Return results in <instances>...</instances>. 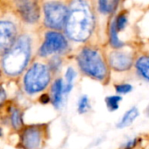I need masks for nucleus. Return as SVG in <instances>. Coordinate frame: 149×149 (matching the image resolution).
Wrapping results in <instances>:
<instances>
[{
	"label": "nucleus",
	"instance_id": "nucleus-6",
	"mask_svg": "<svg viewBox=\"0 0 149 149\" xmlns=\"http://www.w3.org/2000/svg\"><path fill=\"white\" fill-rule=\"evenodd\" d=\"M68 47L67 39L63 34L55 31H49L45 34V40L38 50L40 58H47L50 55L64 53Z\"/></svg>",
	"mask_w": 149,
	"mask_h": 149
},
{
	"label": "nucleus",
	"instance_id": "nucleus-12",
	"mask_svg": "<svg viewBox=\"0 0 149 149\" xmlns=\"http://www.w3.org/2000/svg\"><path fill=\"white\" fill-rule=\"evenodd\" d=\"M64 85L65 83L61 77L55 78L50 85L49 95L51 97V104L55 109H60L62 106L63 97L66 96L64 92Z\"/></svg>",
	"mask_w": 149,
	"mask_h": 149
},
{
	"label": "nucleus",
	"instance_id": "nucleus-20",
	"mask_svg": "<svg viewBox=\"0 0 149 149\" xmlns=\"http://www.w3.org/2000/svg\"><path fill=\"white\" fill-rule=\"evenodd\" d=\"M91 109L90 99L87 95H83L77 102V112L79 114H84Z\"/></svg>",
	"mask_w": 149,
	"mask_h": 149
},
{
	"label": "nucleus",
	"instance_id": "nucleus-7",
	"mask_svg": "<svg viewBox=\"0 0 149 149\" xmlns=\"http://www.w3.org/2000/svg\"><path fill=\"white\" fill-rule=\"evenodd\" d=\"M68 11L65 6L57 2H49L44 6L45 25L54 30H61L66 25Z\"/></svg>",
	"mask_w": 149,
	"mask_h": 149
},
{
	"label": "nucleus",
	"instance_id": "nucleus-10",
	"mask_svg": "<svg viewBox=\"0 0 149 149\" xmlns=\"http://www.w3.org/2000/svg\"><path fill=\"white\" fill-rule=\"evenodd\" d=\"M134 64V59L131 53L123 50L112 51L108 57L110 69L116 72H125L130 70Z\"/></svg>",
	"mask_w": 149,
	"mask_h": 149
},
{
	"label": "nucleus",
	"instance_id": "nucleus-2",
	"mask_svg": "<svg viewBox=\"0 0 149 149\" xmlns=\"http://www.w3.org/2000/svg\"><path fill=\"white\" fill-rule=\"evenodd\" d=\"M94 19L91 8L84 0H76L70 7L65 25L68 37L77 42L86 41L91 35Z\"/></svg>",
	"mask_w": 149,
	"mask_h": 149
},
{
	"label": "nucleus",
	"instance_id": "nucleus-5",
	"mask_svg": "<svg viewBox=\"0 0 149 149\" xmlns=\"http://www.w3.org/2000/svg\"><path fill=\"white\" fill-rule=\"evenodd\" d=\"M47 138L46 125H26L19 134V146L21 149H42Z\"/></svg>",
	"mask_w": 149,
	"mask_h": 149
},
{
	"label": "nucleus",
	"instance_id": "nucleus-4",
	"mask_svg": "<svg viewBox=\"0 0 149 149\" xmlns=\"http://www.w3.org/2000/svg\"><path fill=\"white\" fill-rule=\"evenodd\" d=\"M77 61L80 71L85 76L99 82H105L109 78V65L97 49L83 48L77 56Z\"/></svg>",
	"mask_w": 149,
	"mask_h": 149
},
{
	"label": "nucleus",
	"instance_id": "nucleus-11",
	"mask_svg": "<svg viewBox=\"0 0 149 149\" xmlns=\"http://www.w3.org/2000/svg\"><path fill=\"white\" fill-rule=\"evenodd\" d=\"M18 11L24 21L33 24L40 19L38 0H15Z\"/></svg>",
	"mask_w": 149,
	"mask_h": 149
},
{
	"label": "nucleus",
	"instance_id": "nucleus-9",
	"mask_svg": "<svg viewBox=\"0 0 149 149\" xmlns=\"http://www.w3.org/2000/svg\"><path fill=\"white\" fill-rule=\"evenodd\" d=\"M2 108L5 109V119L10 125L13 132L19 133L26 126L24 123L23 110L13 101H8Z\"/></svg>",
	"mask_w": 149,
	"mask_h": 149
},
{
	"label": "nucleus",
	"instance_id": "nucleus-22",
	"mask_svg": "<svg viewBox=\"0 0 149 149\" xmlns=\"http://www.w3.org/2000/svg\"><path fill=\"white\" fill-rule=\"evenodd\" d=\"M115 23H116V26L118 31H122L125 29V27L126 26L127 24V17L125 13L119 14L118 16V18L115 19Z\"/></svg>",
	"mask_w": 149,
	"mask_h": 149
},
{
	"label": "nucleus",
	"instance_id": "nucleus-25",
	"mask_svg": "<svg viewBox=\"0 0 149 149\" xmlns=\"http://www.w3.org/2000/svg\"><path fill=\"white\" fill-rule=\"evenodd\" d=\"M39 102L41 104H47L51 103V97L49 93H42L39 97Z\"/></svg>",
	"mask_w": 149,
	"mask_h": 149
},
{
	"label": "nucleus",
	"instance_id": "nucleus-26",
	"mask_svg": "<svg viewBox=\"0 0 149 149\" xmlns=\"http://www.w3.org/2000/svg\"><path fill=\"white\" fill-rule=\"evenodd\" d=\"M3 136V128L0 126V138Z\"/></svg>",
	"mask_w": 149,
	"mask_h": 149
},
{
	"label": "nucleus",
	"instance_id": "nucleus-1",
	"mask_svg": "<svg viewBox=\"0 0 149 149\" xmlns=\"http://www.w3.org/2000/svg\"><path fill=\"white\" fill-rule=\"evenodd\" d=\"M32 40L26 34L19 35L13 47L0 58V74L8 80H16L23 76L30 66Z\"/></svg>",
	"mask_w": 149,
	"mask_h": 149
},
{
	"label": "nucleus",
	"instance_id": "nucleus-21",
	"mask_svg": "<svg viewBox=\"0 0 149 149\" xmlns=\"http://www.w3.org/2000/svg\"><path fill=\"white\" fill-rule=\"evenodd\" d=\"M132 86L130 84L127 83H122V84H118L115 85V91L118 95H125L130 93L132 91Z\"/></svg>",
	"mask_w": 149,
	"mask_h": 149
},
{
	"label": "nucleus",
	"instance_id": "nucleus-13",
	"mask_svg": "<svg viewBox=\"0 0 149 149\" xmlns=\"http://www.w3.org/2000/svg\"><path fill=\"white\" fill-rule=\"evenodd\" d=\"M139 77L149 82V55H141L134 62Z\"/></svg>",
	"mask_w": 149,
	"mask_h": 149
},
{
	"label": "nucleus",
	"instance_id": "nucleus-23",
	"mask_svg": "<svg viewBox=\"0 0 149 149\" xmlns=\"http://www.w3.org/2000/svg\"><path fill=\"white\" fill-rule=\"evenodd\" d=\"M139 142V139H137V138L129 139L119 149H133L134 147H136Z\"/></svg>",
	"mask_w": 149,
	"mask_h": 149
},
{
	"label": "nucleus",
	"instance_id": "nucleus-3",
	"mask_svg": "<svg viewBox=\"0 0 149 149\" xmlns=\"http://www.w3.org/2000/svg\"><path fill=\"white\" fill-rule=\"evenodd\" d=\"M53 76L47 63L33 62L22 76L21 86L24 93L33 97L45 91L51 85Z\"/></svg>",
	"mask_w": 149,
	"mask_h": 149
},
{
	"label": "nucleus",
	"instance_id": "nucleus-14",
	"mask_svg": "<svg viewBox=\"0 0 149 149\" xmlns=\"http://www.w3.org/2000/svg\"><path fill=\"white\" fill-rule=\"evenodd\" d=\"M139 110L136 107H132L127 111H125L120 121L117 124V127L123 129L131 125L134 122V120L139 117Z\"/></svg>",
	"mask_w": 149,
	"mask_h": 149
},
{
	"label": "nucleus",
	"instance_id": "nucleus-27",
	"mask_svg": "<svg viewBox=\"0 0 149 149\" xmlns=\"http://www.w3.org/2000/svg\"><path fill=\"white\" fill-rule=\"evenodd\" d=\"M148 113H149V108H148Z\"/></svg>",
	"mask_w": 149,
	"mask_h": 149
},
{
	"label": "nucleus",
	"instance_id": "nucleus-24",
	"mask_svg": "<svg viewBox=\"0 0 149 149\" xmlns=\"http://www.w3.org/2000/svg\"><path fill=\"white\" fill-rule=\"evenodd\" d=\"M7 102V92L3 85H0V107L3 106Z\"/></svg>",
	"mask_w": 149,
	"mask_h": 149
},
{
	"label": "nucleus",
	"instance_id": "nucleus-17",
	"mask_svg": "<svg viewBox=\"0 0 149 149\" xmlns=\"http://www.w3.org/2000/svg\"><path fill=\"white\" fill-rule=\"evenodd\" d=\"M119 0H98V9L104 14L112 13L118 6Z\"/></svg>",
	"mask_w": 149,
	"mask_h": 149
},
{
	"label": "nucleus",
	"instance_id": "nucleus-8",
	"mask_svg": "<svg viewBox=\"0 0 149 149\" xmlns=\"http://www.w3.org/2000/svg\"><path fill=\"white\" fill-rule=\"evenodd\" d=\"M18 38V30L13 22L0 21V58L13 47Z\"/></svg>",
	"mask_w": 149,
	"mask_h": 149
},
{
	"label": "nucleus",
	"instance_id": "nucleus-18",
	"mask_svg": "<svg viewBox=\"0 0 149 149\" xmlns=\"http://www.w3.org/2000/svg\"><path fill=\"white\" fill-rule=\"evenodd\" d=\"M122 101V97L119 95H112L105 97L106 107L109 111H115L119 108V103Z\"/></svg>",
	"mask_w": 149,
	"mask_h": 149
},
{
	"label": "nucleus",
	"instance_id": "nucleus-19",
	"mask_svg": "<svg viewBox=\"0 0 149 149\" xmlns=\"http://www.w3.org/2000/svg\"><path fill=\"white\" fill-rule=\"evenodd\" d=\"M47 65L52 72V74H54L59 73L61 68V65H62V59L61 58V56L59 55H54L52 56L48 62H47Z\"/></svg>",
	"mask_w": 149,
	"mask_h": 149
},
{
	"label": "nucleus",
	"instance_id": "nucleus-16",
	"mask_svg": "<svg viewBox=\"0 0 149 149\" xmlns=\"http://www.w3.org/2000/svg\"><path fill=\"white\" fill-rule=\"evenodd\" d=\"M118 29H117V26H116V23H115V20L112 21L111 25V27H110V44L112 47L116 48V49H120L124 47V42L121 41L118 36Z\"/></svg>",
	"mask_w": 149,
	"mask_h": 149
},
{
	"label": "nucleus",
	"instance_id": "nucleus-15",
	"mask_svg": "<svg viewBox=\"0 0 149 149\" xmlns=\"http://www.w3.org/2000/svg\"><path fill=\"white\" fill-rule=\"evenodd\" d=\"M77 71L74 69V68L72 67H68L65 72V85H64V92L65 95H68L71 91L73 90V86H74V81L77 77Z\"/></svg>",
	"mask_w": 149,
	"mask_h": 149
}]
</instances>
